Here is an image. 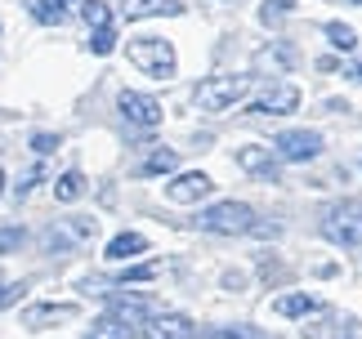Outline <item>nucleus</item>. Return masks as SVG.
I'll use <instances>...</instances> for the list:
<instances>
[{
	"mask_svg": "<svg viewBox=\"0 0 362 339\" xmlns=\"http://www.w3.org/2000/svg\"><path fill=\"white\" fill-rule=\"evenodd\" d=\"M130 63L139 72H148L152 81H170L175 76V45L165 36H134L130 40Z\"/></svg>",
	"mask_w": 362,
	"mask_h": 339,
	"instance_id": "obj_1",
	"label": "nucleus"
},
{
	"mask_svg": "<svg viewBox=\"0 0 362 339\" xmlns=\"http://www.w3.org/2000/svg\"><path fill=\"white\" fill-rule=\"evenodd\" d=\"M202 228L206 232H219V237L255 232V210L242 206V201H215L211 210H202Z\"/></svg>",
	"mask_w": 362,
	"mask_h": 339,
	"instance_id": "obj_2",
	"label": "nucleus"
},
{
	"mask_svg": "<svg viewBox=\"0 0 362 339\" xmlns=\"http://www.w3.org/2000/svg\"><path fill=\"white\" fill-rule=\"evenodd\" d=\"M250 90V76H211V81H202L197 85V107L202 112H228L233 103H242Z\"/></svg>",
	"mask_w": 362,
	"mask_h": 339,
	"instance_id": "obj_3",
	"label": "nucleus"
},
{
	"mask_svg": "<svg viewBox=\"0 0 362 339\" xmlns=\"http://www.w3.org/2000/svg\"><path fill=\"white\" fill-rule=\"evenodd\" d=\"M322 237L336 246H362V206L358 201L331 206L327 219H322Z\"/></svg>",
	"mask_w": 362,
	"mask_h": 339,
	"instance_id": "obj_4",
	"label": "nucleus"
},
{
	"mask_svg": "<svg viewBox=\"0 0 362 339\" xmlns=\"http://www.w3.org/2000/svg\"><path fill=\"white\" fill-rule=\"evenodd\" d=\"M94 228H99V219H63V223H54V228L45 232V250L63 254V250H72L76 242H90Z\"/></svg>",
	"mask_w": 362,
	"mask_h": 339,
	"instance_id": "obj_5",
	"label": "nucleus"
},
{
	"mask_svg": "<svg viewBox=\"0 0 362 339\" xmlns=\"http://www.w3.org/2000/svg\"><path fill=\"white\" fill-rule=\"evenodd\" d=\"M273 152L282 161H313L317 152H322V134H313V130H286V134H277Z\"/></svg>",
	"mask_w": 362,
	"mask_h": 339,
	"instance_id": "obj_6",
	"label": "nucleus"
},
{
	"mask_svg": "<svg viewBox=\"0 0 362 339\" xmlns=\"http://www.w3.org/2000/svg\"><path fill=\"white\" fill-rule=\"evenodd\" d=\"M117 107H121V117L130 121V125H144V130H152V125L161 121V103L152 94H134V90H125L117 98Z\"/></svg>",
	"mask_w": 362,
	"mask_h": 339,
	"instance_id": "obj_7",
	"label": "nucleus"
},
{
	"mask_svg": "<svg viewBox=\"0 0 362 339\" xmlns=\"http://www.w3.org/2000/svg\"><path fill=\"white\" fill-rule=\"evenodd\" d=\"M211 174H202V170H188V174H179L165 183V196H170L175 206H192V201H202V196H211Z\"/></svg>",
	"mask_w": 362,
	"mask_h": 339,
	"instance_id": "obj_8",
	"label": "nucleus"
},
{
	"mask_svg": "<svg viewBox=\"0 0 362 339\" xmlns=\"http://www.w3.org/2000/svg\"><path fill=\"white\" fill-rule=\"evenodd\" d=\"M134 339H192V321L184 313H161V317H148Z\"/></svg>",
	"mask_w": 362,
	"mask_h": 339,
	"instance_id": "obj_9",
	"label": "nucleus"
},
{
	"mask_svg": "<svg viewBox=\"0 0 362 339\" xmlns=\"http://www.w3.org/2000/svg\"><path fill=\"white\" fill-rule=\"evenodd\" d=\"M300 107V90L296 85H273L269 94H259L255 103H250V112L255 117H286V112Z\"/></svg>",
	"mask_w": 362,
	"mask_h": 339,
	"instance_id": "obj_10",
	"label": "nucleus"
},
{
	"mask_svg": "<svg viewBox=\"0 0 362 339\" xmlns=\"http://www.w3.org/2000/svg\"><path fill=\"white\" fill-rule=\"evenodd\" d=\"M107 313L121 317L125 326H144V321L152 317V299H144V295H107Z\"/></svg>",
	"mask_w": 362,
	"mask_h": 339,
	"instance_id": "obj_11",
	"label": "nucleus"
},
{
	"mask_svg": "<svg viewBox=\"0 0 362 339\" xmlns=\"http://www.w3.org/2000/svg\"><path fill=\"white\" fill-rule=\"evenodd\" d=\"M72 317H76V304H32V308H23L27 331H45V326H59V321H72Z\"/></svg>",
	"mask_w": 362,
	"mask_h": 339,
	"instance_id": "obj_12",
	"label": "nucleus"
},
{
	"mask_svg": "<svg viewBox=\"0 0 362 339\" xmlns=\"http://www.w3.org/2000/svg\"><path fill=\"white\" fill-rule=\"evenodd\" d=\"M238 165L250 170V174L277 179V157H273V148H242V152H238Z\"/></svg>",
	"mask_w": 362,
	"mask_h": 339,
	"instance_id": "obj_13",
	"label": "nucleus"
},
{
	"mask_svg": "<svg viewBox=\"0 0 362 339\" xmlns=\"http://www.w3.org/2000/svg\"><path fill=\"white\" fill-rule=\"evenodd\" d=\"M170 170H179V152L175 148H157V152H148V157L134 165V174L152 179V174H170Z\"/></svg>",
	"mask_w": 362,
	"mask_h": 339,
	"instance_id": "obj_14",
	"label": "nucleus"
},
{
	"mask_svg": "<svg viewBox=\"0 0 362 339\" xmlns=\"http://www.w3.org/2000/svg\"><path fill=\"white\" fill-rule=\"evenodd\" d=\"M317 308H322V304H317L313 295H304V290L273 299V313H277V317H309V313H317Z\"/></svg>",
	"mask_w": 362,
	"mask_h": 339,
	"instance_id": "obj_15",
	"label": "nucleus"
},
{
	"mask_svg": "<svg viewBox=\"0 0 362 339\" xmlns=\"http://www.w3.org/2000/svg\"><path fill=\"white\" fill-rule=\"evenodd\" d=\"M148 250V237H139V232H121L107 242V259L121 263V259H134V254H144Z\"/></svg>",
	"mask_w": 362,
	"mask_h": 339,
	"instance_id": "obj_16",
	"label": "nucleus"
},
{
	"mask_svg": "<svg viewBox=\"0 0 362 339\" xmlns=\"http://www.w3.org/2000/svg\"><path fill=\"white\" fill-rule=\"evenodd\" d=\"M175 9H184V0H130L125 18H152V13H175Z\"/></svg>",
	"mask_w": 362,
	"mask_h": 339,
	"instance_id": "obj_17",
	"label": "nucleus"
},
{
	"mask_svg": "<svg viewBox=\"0 0 362 339\" xmlns=\"http://www.w3.org/2000/svg\"><path fill=\"white\" fill-rule=\"evenodd\" d=\"M134 335H139V331H134V326H125V321L112 317V313H107L99 326H90V331H86V339H134Z\"/></svg>",
	"mask_w": 362,
	"mask_h": 339,
	"instance_id": "obj_18",
	"label": "nucleus"
},
{
	"mask_svg": "<svg viewBox=\"0 0 362 339\" xmlns=\"http://www.w3.org/2000/svg\"><path fill=\"white\" fill-rule=\"evenodd\" d=\"M54 196H59V201H76V196H86V174H81V170H67V174L54 183Z\"/></svg>",
	"mask_w": 362,
	"mask_h": 339,
	"instance_id": "obj_19",
	"label": "nucleus"
},
{
	"mask_svg": "<svg viewBox=\"0 0 362 339\" xmlns=\"http://www.w3.org/2000/svg\"><path fill=\"white\" fill-rule=\"evenodd\" d=\"M32 18L54 27V23H63V18H67V9L59 5V0H32Z\"/></svg>",
	"mask_w": 362,
	"mask_h": 339,
	"instance_id": "obj_20",
	"label": "nucleus"
},
{
	"mask_svg": "<svg viewBox=\"0 0 362 339\" xmlns=\"http://www.w3.org/2000/svg\"><path fill=\"white\" fill-rule=\"evenodd\" d=\"M327 36H331V45L344 49V54L358 49V32H354V27H344V23H327Z\"/></svg>",
	"mask_w": 362,
	"mask_h": 339,
	"instance_id": "obj_21",
	"label": "nucleus"
},
{
	"mask_svg": "<svg viewBox=\"0 0 362 339\" xmlns=\"http://www.w3.org/2000/svg\"><path fill=\"white\" fill-rule=\"evenodd\" d=\"M90 32H94V36H90V49L99 54V59L117 49V32H112V27H90Z\"/></svg>",
	"mask_w": 362,
	"mask_h": 339,
	"instance_id": "obj_22",
	"label": "nucleus"
},
{
	"mask_svg": "<svg viewBox=\"0 0 362 339\" xmlns=\"http://www.w3.org/2000/svg\"><path fill=\"white\" fill-rule=\"evenodd\" d=\"M81 13H86V23H90V27H112V13H107L103 0H90V5L81 9Z\"/></svg>",
	"mask_w": 362,
	"mask_h": 339,
	"instance_id": "obj_23",
	"label": "nucleus"
},
{
	"mask_svg": "<svg viewBox=\"0 0 362 339\" xmlns=\"http://www.w3.org/2000/svg\"><path fill=\"white\" fill-rule=\"evenodd\" d=\"M157 273H161L157 263H139V268H125V273H121V286H130V281H152Z\"/></svg>",
	"mask_w": 362,
	"mask_h": 339,
	"instance_id": "obj_24",
	"label": "nucleus"
},
{
	"mask_svg": "<svg viewBox=\"0 0 362 339\" xmlns=\"http://www.w3.org/2000/svg\"><path fill=\"white\" fill-rule=\"evenodd\" d=\"M23 242H27V232H23V228H0V254H13Z\"/></svg>",
	"mask_w": 362,
	"mask_h": 339,
	"instance_id": "obj_25",
	"label": "nucleus"
},
{
	"mask_svg": "<svg viewBox=\"0 0 362 339\" xmlns=\"http://www.w3.org/2000/svg\"><path fill=\"white\" fill-rule=\"evenodd\" d=\"M54 148H59V134H32V152H36V157H49Z\"/></svg>",
	"mask_w": 362,
	"mask_h": 339,
	"instance_id": "obj_26",
	"label": "nucleus"
},
{
	"mask_svg": "<svg viewBox=\"0 0 362 339\" xmlns=\"http://www.w3.org/2000/svg\"><path fill=\"white\" fill-rule=\"evenodd\" d=\"M300 0H269V9H264V23H273V13H291Z\"/></svg>",
	"mask_w": 362,
	"mask_h": 339,
	"instance_id": "obj_27",
	"label": "nucleus"
},
{
	"mask_svg": "<svg viewBox=\"0 0 362 339\" xmlns=\"http://www.w3.org/2000/svg\"><path fill=\"white\" fill-rule=\"evenodd\" d=\"M202 339H255V335L242 331V326H228V331H211V335H202Z\"/></svg>",
	"mask_w": 362,
	"mask_h": 339,
	"instance_id": "obj_28",
	"label": "nucleus"
},
{
	"mask_svg": "<svg viewBox=\"0 0 362 339\" xmlns=\"http://www.w3.org/2000/svg\"><path fill=\"white\" fill-rule=\"evenodd\" d=\"M23 290L27 286H18V281H13V286H0V308H9L13 299H23Z\"/></svg>",
	"mask_w": 362,
	"mask_h": 339,
	"instance_id": "obj_29",
	"label": "nucleus"
},
{
	"mask_svg": "<svg viewBox=\"0 0 362 339\" xmlns=\"http://www.w3.org/2000/svg\"><path fill=\"white\" fill-rule=\"evenodd\" d=\"M36 183H40V165H36V170H27V174H23V183H18L13 192H18V196H27V192L36 188Z\"/></svg>",
	"mask_w": 362,
	"mask_h": 339,
	"instance_id": "obj_30",
	"label": "nucleus"
},
{
	"mask_svg": "<svg viewBox=\"0 0 362 339\" xmlns=\"http://www.w3.org/2000/svg\"><path fill=\"white\" fill-rule=\"evenodd\" d=\"M349 76H354V81H362V63H354V67H349Z\"/></svg>",
	"mask_w": 362,
	"mask_h": 339,
	"instance_id": "obj_31",
	"label": "nucleus"
},
{
	"mask_svg": "<svg viewBox=\"0 0 362 339\" xmlns=\"http://www.w3.org/2000/svg\"><path fill=\"white\" fill-rule=\"evenodd\" d=\"M0 192H5V170H0Z\"/></svg>",
	"mask_w": 362,
	"mask_h": 339,
	"instance_id": "obj_32",
	"label": "nucleus"
},
{
	"mask_svg": "<svg viewBox=\"0 0 362 339\" xmlns=\"http://www.w3.org/2000/svg\"><path fill=\"white\" fill-rule=\"evenodd\" d=\"M340 339H358V335H340Z\"/></svg>",
	"mask_w": 362,
	"mask_h": 339,
	"instance_id": "obj_33",
	"label": "nucleus"
},
{
	"mask_svg": "<svg viewBox=\"0 0 362 339\" xmlns=\"http://www.w3.org/2000/svg\"><path fill=\"white\" fill-rule=\"evenodd\" d=\"M354 5H362V0H354Z\"/></svg>",
	"mask_w": 362,
	"mask_h": 339,
	"instance_id": "obj_34",
	"label": "nucleus"
},
{
	"mask_svg": "<svg viewBox=\"0 0 362 339\" xmlns=\"http://www.w3.org/2000/svg\"><path fill=\"white\" fill-rule=\"evenodd\" d=\"M255 339H259V335H255Z\"/></svg>",
	"mask_w": 362,
	"mask_h": 339,
	"instance_id": "obj_35",
	"label": "nucleus"
}]
</instances>
